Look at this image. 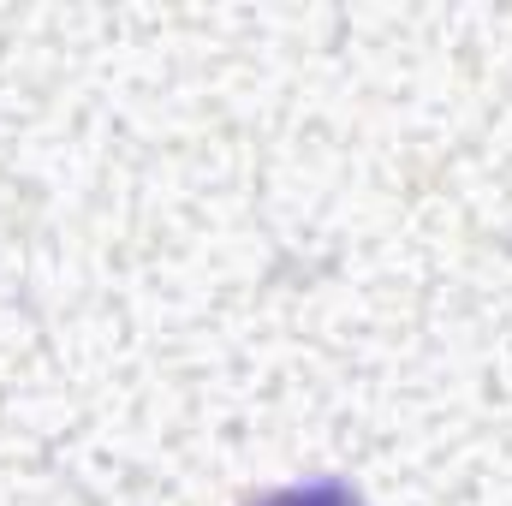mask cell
Here are the masks:
<instances>
[{"mask_svg": "<svg viewBox=\"0 0 512 506\" xmlns=\"http://www.w3.org/2000/svg\"><path fill=\"white\" fill-rule=\"evenodd\" d=\"M251 506H370L352 483H340V477H316V483H292V489H268V495H256Z\"/></svg>", "mask_w": 512, "mask_h": 506, "instance_id": "obj_1", "label": "cell"}]
</instances>
